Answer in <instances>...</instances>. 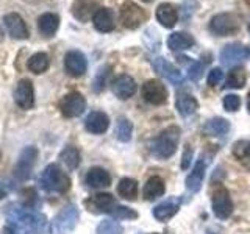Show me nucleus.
Wrapping results in <instances>:
<instances>
[{"mask_svg": "<svg viewBox=\"0 0 250 234\" xmlns=\"http://www.w3.org/2000/svg\"><path fill=\"white\" fill-rule=\"evenodd\" d=\"M180 135H182V130H180L177 125H170V127L164 128L160 135L152 140V145H150L152 155L160 161H166L172 158L178 148Z\"/></svg>", "mask_w": 250, "mask_h": 234, "instance_id": "obj_1", "label": "nucleus"}, {"mask_svg": "<svg viewBox=\"0 0 250 234\" xmlns=\"http://www.w3.org/2000/svg\"><path fill=\"white\" fill-rule=\"evenodd\" d=\"M39 186L49 194H66L70 189V178L58 164H49L39 175Z\"/></svg>", "mask_w": 250, "mask_h": 234, "instance_id": "obj_2", "label": "nucleus"}, {"mask_svg": "<svg viewBox=\"0 0 250 234\" xmlns=\"http://www.w3.org/2000/svg\"><path fill=\"white\" fill-rule=\"evenodd\" d=\"M208 30L211 35L225 38L238 35L241 30V20L234 13H219L209 19Z\"/></svg>", "mask_w": 250, "mask_h": 234, "instance_id": "obj_3", "label": "nucleus"}, {"mask_svg": "<svg viewBox=\"0 0 250 234\" xmlns=\"http://www.w3.org/2000/svg\"><path fill=\"white\" fill-rule=\"evenodd\" d=\"M148 14L144 8H141L138 3H135L133 0H125L121 6L119 11V20L122 23L124 28L127 30H136L143 25L144 22H147Z\"/></svg>", "mask_w": 250, "mask_h": 234, "instance_id": "obj_4", "label": "nucleus"}, {"mask_svg": "<svg viewBox=\"0 0 250 234\" xmlns=\"http://www.w3.org/2000/svg\"><path fill=\"white\" fill-rule=\"evenodd\" d=\"M78 218H80V213L75 205L64 206L53 218L52 226L55 234H70L75 230Z\"/></svg>", "mask_w": 250, "mask_h": 234, "instance_id": "obj_5", "label": "nucleus"}, {"mask_svg": "<svg viewBox=\"0 0 250 234\" xmlns=\"http://www.w3.org/2000/svg\"><path fill=\"white\" fill-rule=\"evenodd\" d=\"M141 94H143V98L147 101L148 105L153 106H161L167 103L169 98V91L166 88V84L160 80H147L143 88H141Z\"/></svg>", "mask_w": 250, "mask_h": 234, "instance_id": "obj_6", "label": "nucleus"}, {"mask_svg": "<svg viewBox=\"0 0 250 234\" xmlns=\"http://www.w3.org/2000/svg\"><path fill=\"white\" fill-rule=\"evenodd\" d=\"M38 148L36 147H25L23 150L21 152L18 162H16L14 170H13V175L16 179L19 181H27L31 175V170H33L36 159H38Z\"/></svg>", "mask_w": 250, "mask_h": 234, "instance_id": "obj_7", "label": "nucleus"}, {"mask_svg": "<svg viewBox=\"0 0 250 234\" xmlns=\"http://www.w3.org/2000/svg\"><path fill=\"white\" fill-rule=\"evenodd\" d=\"M211 208H213V214L219 220H227L233 214V201L229 189H225L224 186L217 187L211 197Z\"/></svg>", "mask_w": 250, "mask_h": 234, "instance_id": "obj_8", "label": "nucleus"}, {"mask_svg": "<svg viewBox=\"0 0 250 234\" xmlns=\"http://www.w3.org/2000/svg\"><path fill=\"white\" fill-rule=\"evenodd\" d=\"M86 109V98L80 92H69L60 101V111L67 119H74L84 113Z\"/></svg>", "mask_w": 250, "mask_h": 234, "instance_id": "obj_9", "label": "nucleus"}, {"mask_svg": "<svg viewBox=\"0 0 250 234\" xmlns=\"http://www.w3.org/2000/svg\"><path fill=\"white\" fill-rule=\"evenodd\" d=\"M84 206L92 214H111V211L117 206V203L111 194L100 192L91 195L88 200H84Z\"/></svg>", "mask_w": 250, "mask_h": 234, "instance_id": "obj_10", "label": "nucleus"}, {"mask_svg": "<svg viewBox=\"0 0 250 234\" xmlns=\"http://www.w3.org/2000/svg\"><path fill=\"white\" fill-rule=\"evenodd\" d=\"M64 70L69 77L80 78L88 70V59L80 50H69L64 55Z\"/></svg>", "mask_w": 250, "mask_h": 234, "instance_id": "obj_11", "label": "nucleus"}, {"mask_svg": "<svg viewBox=\"0 0 250 234\" xmlns=\"http://www.w3.org/2000/svg\"><path fill=\"white\" fill-rule=\"evenodd\" d=\"M152 66H153V69L156 70V72H158L163 78H166L170 84H174V86L183 84V81H185L183 74L180 72V69L175 64H172L169 59L158 57V58H155L152 61Z\"/></svg>", "mask_w": 250, "mask_h": 234, "instance_id": "obj_12", "label": "nucleus"}, {"mask_svg": "<svg viewBox=\"0 0 250 234\" xmlns=\"http://www.w3.org/2000/svg\"><path fill=\"white\" fill-rule=\"evenodd\" d=\"M249 57H250L249 47H246L241 42H233V44L225 45L221 50L219 59H221V62L224 66H233V64H238V62H242Z\"/></svg>", "mask_w": 250, "mask_h": 234, "instance_id": "obj_13", "label": "nucleus"}, {"mask_svg": "<svg viewBox=\"0 0 250 234\" xmlns=\"http://www.w3.org/2000/svg\"><path fill=\"white\" fill-rule=\"evenodd\" d=\"M14 101L21 109H31L35 106V88H33V83L27 78L21 80L18 84H16V89H14Z\"/></svg>", "mask_w": 250, "mask_h": 234, "instance_id": "obj_14", "label": "nucleus"}, {"mask_svg": "<svg viewBox=\"0 0 250 234\" xmlns=\"http://www.w3.org/2000/svg\"><path fill=\"white\" fill-rule=\"evenodd\" d=\"M111 89H113V94L119 100H128L136 94L138 84L133 77H130L127 74H122V75H117L113 80Z\"/></svg>", "mask_w": 250, "mask_h": 234, "instance_id": "obj_15", "label": "nucleus"}, {"mask_svg": "<svg viewBox=\"0 0 250 234\" xmlns=\"http://www.w3.org/2000/svg\"><path fill=\"white\" fill-rule=\"evenodd\" d=\"M3 23L8 30V35L13 39H27L30 36V31L25 20L21 18L18 13H8L3 16Z\"/></svg>", "mask_w": 250, "mask_h": 234, "instance_id": "obj_16", "label": "nucleus"}, {"mask_svg": "<svg viewBox=\"0 0 250 234\" xmlns=\"http://www.w3.org/2000/svg\"><path fill=\"white\" fill-rule=\"evenodd\" d=\"M99 8V0H74L70 11H72V16L77 20L86 23L94 18V14L97 13Z\"/></svg>", "mask_w": 250, "mask_h": 234, "instance_id": "obj_17", "label": "nucleus"}, {"mask_svg": "<svg viewBox=\"0 0 250 234\" xmlns=\"http://www.w3.org/2000/svg\"><path fill=\"white\" fill-rule=\"evenodd\" d=\"M92 25L100 33H109L116 28V16L111 8L100 6L92 18Z\"/></svg>", "mask_w": 250, "mask_h": 234, "instance_id": "obj_18", "label": "nucleus"}, {"mask_svg": "<svg viewBox=\"0 0 250 234\" xmlns=\"http://www.w3.org/2000/svg\"><path fill=\"white\" fill-rule=\"evenodd\" d=\"M155 18L164 28H174L178 22V8L170 2H163L156 6Z\"/></svg>", "mask_w": 250, "mask_h": 234, "instance_id": "obj_19", "label": "nucleus"}, {"mask_svg": "<svg viewBox=\"0 0 250 234\" xmlns=\"http://www.w3.org/2000/svg\"><path fill=\"white\" fill-rule=\"evenodd\" d=\"M178 209H180V198L170 197L167 200H164L163 203H160V205H156L152 211V214L158 222L166 223L178 213Z\"/></svg>", "mask_w": 250, "mask_h": 234, "instance_id": "obj_20", "label": "nucleus"}, {"mask_svg": "<svg viewBox=\"0 0 250 234\" xmlns=\"http://www.w3.org/2000/svg\"><path fill=\"white\" fill-rule=\"evenodd\" d=\"M109 127V117L104 111H92L84 119V128L91 135H104Z\"/></svg>", "mask_w": 250, "mask_h": 234, "instance_id": "obj_21", "label": "nucleus"}, {"mask_svg": "<svg viewBox=\"0 0 250 234\" xmlns=\"http://www.w3.org/2000/svg\"><path fill=\"white\" fill-rule=\"evenodd\" d=\"M84 183L91 189H104L111 184V175L102 167H91L84 176Z\"/></svg>", "mask_w": 250, "mask_h": 234, "instance_id": "obj_22", "label": "nucleus"}, {"mask_svg": "<svg viewBox=\"0 0 250 234\" xmlns=\"http://www.w3.org/2000/svg\"><path fill=\"white\" fill-rule=\"evenodd\" d=\"M205 170H207V162L202 159H199L195 162L194 169L191 170V174L188 175L186 178V189L195 194L202 189V184H203V179H205Z\"/></svg>", "mask_w": 250, "mask_h": 234, "instance_id": "obj_23", "label": "nucleus"}, {"mask_svg": "<svg viewBox=\"0 0 250 234\" xmlns=\"http://www.w3.org/2000/svg\"><path fill=\"white\" fill-rule=\"evenodd\" d=\"M60 28V18L55 13H44L38 18V30L44 38H53Z\"/></svg>", "mask_w": 250, "mask_h": 234, "instance_id": "obj_24", "label": "nucleus"}, {"mask_svg": "<svg viewBox=\"0 0 250 234\" xmlns=\"http://www.w3.org/2000/svg\"><path fill=\"white\" fill-rule=\"evenodd\" d=\"M175 108L178 114H182L183 117H189L192 114L197 113L199 109V101L192 94L188 92H178L175 98Z\"/></svg>", "mask_w": 250, "mask_h": 234, "instance_id": "obj_25", "label": "nucleus"}, {"mask_svg": "<svg viewBox=\"0 0 250 234\" xmlns=\"http://www.w3.org/2000/svg\"><path fill=\"white\" fill-rule=\"evenodd\" d=\"M195 44L192 35L186 31H175L167 38V47L172 52H185L192 49Z\"/></svg>", "mask_w": 250, "mask_h": 234, "instance_id": "obj_26", "label": "nucleus"}, {"mask_svg": "<svg viewBox=\"0 0 250 234\" xmlns=\"http://www.w3.org/2000/svg\"><path fill=\"white\" fill-rule=\"evenodd\" d=\"M164 192H166V183L160 176H150L143 187V197L147 201H153L163 197Z\"/></svg>", "mask_w": 250, "mask_h": 234, "instance_id": "obj_27", "label": "nucleus"}, {"mask_svg": "<svg viewBox=\"0 0 250 234\" xmlns=\"http://www.w3.org/2000/svg\"><path fill=\"white\" fill-rule=\"evenodd\" d=\"M229 131H230V122L224 119V117H213L203 127V133L207 136H213V137H222Z\"/></svg>", "mask_w": 250, "mask_h": 234, "instance_id": "obj_28", "label": "nucleus"}, {"mask_svg": "<svg viewBox=\"0 0 250 234\" xmlns=\"http://www.w3.org/2000/svg\"><path fill=\"white\" fill-rule=\"evenodd\" d=\"M138 192H139V186L135 178L125 176L121 179L119 184H117V195L124 200L135 201L138 198Z\"/></svg>", "mask_w": 250, "mask_h": 234, "instance_id": "obj_29", "label": "nucleus"}, {"mask_svg": "<svg viewBox=\"0 0 250 234\" xmlns=\"http://www.w3.org/2000/svg\"><path fill=\"white\" fill-rule=\"evenodd\" d=\"M247 83V72L244 67L241 66H234L229 70V75H227L225 80V88L229 89H242Z\"/></svg>", "mask_w": 250, "mask_h": 234, "instance_id": "obj_30", "label": "nucleus"}, {"mask_svg": "<svg viewBox=\"0 0 250 234\" xmlns=\"http://www.w3.org/2000/svg\"><path fill=\"white\" fill-rule=\"evenodd\" d=\"M49 66H50V58H49V55L44 53V52L33 53L27 61L28 70H30V72L36 74V75H41V74L47 72Z\"/></svg>", "mask_w": 250, "mask_h": 234, "instance_id": "obj_31", "label": "nucleus"}, {"mask_svg": "<svg viewBox=\"0 0 250 234\" xmlns=\"http://www.w3.org/2000/svg\"><path fill=\"white\" fill-rule=\"evenodd\" d=\"M60 159L69 170H75L78 166H80L82 156H80V152H78L75 147L67 145L66 148H62V150H61Z\"/></svg>", "mask_w": 250, "mask_h": 234, "instance_id": "obj_32", "label": "nucleus"}, {"mask_svg": "<svg viewBox=\"0 0 250 234\" xmlns=\"http://www.w3.org/2000/svg\"><path fill=\"white\" fill-rule=\"evenodd\" d=\"M231 153L238 161H241L242 164L250 169V140H236L231 147Z\"/></svg>", "mask_w": 250, "mask_h": 234, "instance_id": "obj_33", "label": "nucleus"}, {"mask_svg": "<svg viewBox=\"0 0 250 234\" xmlns=\"http://www.w3.org/2000/svg\"><path fill=\"white\" fill-rule=\"evenodd\" d=\"M114 135L121 142H130L131 135H133V123L127 119V117H119V119H117V123H116Z\"/></svg>", "mask_w": 250, "mask_h": 234, "instance_id": "obj_34", "label": "nucleus"}, {"mask_svg": "<svg viewBox=\"0 0 250 234\" xmlns=\"http://www.w3.org/2000/svg\"><path fill=\"white\" fill-rule=\"evenodd\" d=\"M31 226L36 234H52V225L44 214L31 211Z\"/></svg>", "mask_w": 250, "mask_h": 234, "instance_id": "obj_35", "label": "nucleus"}, {"mask_svg": "<svg viewBox=\"0 0 250 234\" xmlns=\"http://www.w3.org/2000/svg\"><path fill=\"white\" fill-rule=\"evenodd\" d=\"M109 215H111L114 220H136L138 218V213L135 209H131L128 206H121V205H117Z\"/></svg>", "mask_w": 250, "mask_h": 234, "instance_id": "obj_36", "label": "nucleus"}, {"mask_svg": "<svg viewBox=\"0 0 250 234\" xmlns=\"http://www.w3.org/2000/svg\"><path fill=\"white\" fill-rule=\"evenodd\" d=\"M96 234H124V228L116 220H102L97 225Z\"/></svg>", "mask_w": 250, "mask_h": 234, "instance_id": "obj_37", "label": "nucleus"}, {"mask_svg": "<svg viewBox=\"0 0 250 234\" xmlns=\"http://www.w3.org/2000/svg\"><path fill=\"white\" fill-rule=\"evenodd\" d=\"M109 75V67H100L99 72L96 75V78H94V83H92V89L94 92H102L105 89V84H106V78Z\"/></svg>", "mask_w": 250, "mask_h": 234, "instance_id": "obj_38", "label": "nucleus"}, {"mask_svg": "<svg viewBox=\"0 0 250 234\" xmlns=\"http://www.w3.org/2000/svg\"><path fill=\"white\" fill-rule=\"evenodd\" d=\"M222 105L227 113H236L241 108V97L236 94H227L222 100Z\"/></svg>", "mask_w": 250, "mask_h": 234, "instance_id": "obj_39", "label": "nucleus"}, {"mask_svg": "<svg viewBox=\"0 0 250 234\" xmlns=\"http://www.w3.org/2000/svg\"><path fill=\"white\" fill-rule=\"evenodd\" d=\"M203 69H205V64H202L200 61H191V64L188 66V77H189V80L199 81L203 75Z\"/></svg>", "mask_w": 250, "mask_h": 234, "instance_id": "obj_40", "label": "nucleus"}, {"mask_svg": "<svg viewBox=\"0 0 250 234\" xmlns=\"http://www.w3.org/2000/svg\"><path fill=\"white\" fill-rule=\"evenodd\" d=\"M222 78H224V72H222V69H221V67L211 69V70H209V74H208V78H207L208 86H211V88H213V86L221 84Z\"/></svg>", "mask_w": 250, "mask_h": 234, "instance_id": "obj_41", "label": "nucleus"}, {"mask_svg": "<svg viewBox=\"0 0 250 234\" xmlns=\"http://www.w3.org/2000/svg\"><path fill=\"white\" fill-rule=\"evenodd\" d=\"M192 156H194V148H192V145L186 144L185 152H183V156H182V169H183V170H188V169L191 167Z\"/></svg>", "mask_w": 250, "mask_h": 234, "instance_id": "obj_42", "label": "nucleus"}, {"mask_svg": "<svg viewBox=\"0 0 250 234\" xmlns=\"http://www.w3.org/2000/svg\"><path fill=\"white\" fill-rule=\"evenodd\" d=\"M6 194H8V187H6L2 181H0V200L5 198V197H6Z\"/></svg>", "mask_w": 250, "mask_h": 234, "instance_id": "obj_43", "label": "nucleus"}, {"mask_svg": "<svg viewBox=\"0 0 250 234\" xmlns=\"http://www.w3.org/2000/svg\"><path fill=\"white\" fill-rule=\"evenodd\" d=\"M3 234H16V231L10 223H6V226L3 228Z\"/></svg>", "mask_w": 250, "mask_h": 234, "instance_id": "obj_44", "label": "nucleus"}, {"mask_svg": "<svg viewBox=\"0 0 250 234\" xmlns=\"http://www.w3.org/2000/svg\"><path fill=\"white\" fill-rule=\"evenodd\" d=\"M247 111L250 113V92L247 94Z\"/></svg>", "mask_w": 250, "mask_h": 234, "instance_id": "obj_45", "label": "nucleus"}, {"mask_svg": "<svg viewBox=\"0 0 250 234\" xmlns=\"http://www.w3.org/2000/svg\"><path fill=\"white\" fill-rule=\"evenodd\" d=\"M3 41V30H2V27H0V42Z\"/></svg>", "mask_w": 250, "mask_h": 234, "instance_id": "obj_46", "label": "nucleus"}, {"mask_svg": "<svg viewBox=\"0 0 250 234\" xmlns=\"http://www.w3.org/2000/svg\"><path fill=\"white\" fill-rule=\"evenodd\" d=\"M143 2H146V3H150V2H153V0H143Z\"/></svg>", "mask_w": 250, "mask_h": 234, "instance_id": "obj_47", "label": "nucleus"}, {"mask_svg": "<svg viewBox=\"0 0 250 234\" xmlns=\"http://www.w3.org/2000/svg\"><path fill=\"white\" fill-rule=\"evenodd\" d=\"M150 234H161V233H150Z\"/></svg>", "mask_w": 250, "mask_h": 234, "instance_id": "obj_48", "label": "nucleus"}, {"mask_svg": "<svg viewBox=\"0 0 250 234\" xmlns=\"http://www.w3.org/2000/svg\"><path fill=\"white\" fill-rule=\"evenodd\" d=\"M249 33H250V23H249Z\"/></svg>", "mask_w": 250, "mask_h": 234, "instance_id": "obj_49", "label": "nucleus"}]
</instances>
